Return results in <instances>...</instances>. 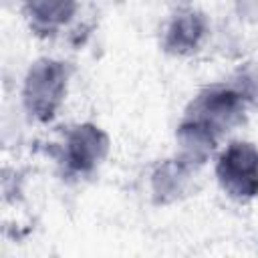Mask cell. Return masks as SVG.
I'll return each instance as SVG.
<instances>
[{"mask_svg": "<svg viewBox=\"0 0 258 258\" xmlns=\"http://www.w3.org/2000/svg\"><path fill=\"white\" fill-rule=\"evenodd\" d=\"M71 83L69 62L52 56L36 58L22 83V107L38 123L52 121L67 101Z\"/></svg>", "mask_w": 258, "mask_h": 258, "instance_id": "obj_1", "label": "cell"}, {"mask_svg": "<svg viewBox=\"0 0 258 258\" xmlns=\"http://www.w3.org/2000/svg\"><path fill=\"white\" fill-rule=\"evenodd\" d=\"M214 173L230 200L252 202L258 198V147L246 139L228 141L216 155Z\"/></svg>", "mask_w": 258, "mask_h": 258, "instance_id": "obj_2", "label": "cell"}, {"mask_svg": "<svg viewBox=\"0 0 258 258\" xmlns=\"http://www.w3.org/2000/svg\"><path fill=\"white\" fill-rule=\"evenodd\" d=\"M248 111L250 109L242 101V97L224 81V83L208 85L202 91H198L196 97L183 109L181 117L206 125L218 137L224 139L246 121Z\"/></svg>", "mask_w": 258, "mask_h": 258, "instance_id": "obj_3", "label": "cell"}, {"mask_svg": "<svg viewBox=\"0 0 258 258\" xmlns=\"http://www.w3.org/2000/svg\"><path fill=\"white\" fill-rule=\"evenodd\" d=\"M111 139L95 123L73 125L58 143V161L71 175L93 173L109 155Z\"/></svg>", "mask_w": 258, "mask_h": 258, "instance_id": "obj_4", "label": "cell"}, {"mask_svg": "<svg viewBox=\"0 0 258 258\" xmlns=\"http://www.w3.org/2000/svg\"><path fill=\"white\" fill-rule=\"evenodd\" d=\"M208 36V16L194 6H181L175 8L161 32V48L171 56H191L204 46Z\"/></svg>", "mask_w": 258, "mask_h": 258, "instance_id": "obj_5", "label": "cell"}, {"mask_svg": "<svg viewBox=\"0 0 258 258\" xmlns=\"http://www.w3.org/2000/svg\"><path fill=\"white\" fill-rule=\"evenodd\" d=\"M198 165L179 157L177 153L159 161L149 175V191L157 206H169L183 200L198 173Z\"/></svg>", "mask_w": 258, "mask_h": 258, "instance_id": "obj_6", "label": "cell"}, {"mask_svg": "<svg viewBox=\"0 0 258 258\" xmlns=\"http://www.w3.org/2000/svg\"><path fill=\"white\" fill-rule=\"evenodd\" d=\"M36 34L52 36L64 28L77 14V0H24L20 8Z\"/></svg>", "mask_w": 258, "mask_h": 258, "instance_id": "obj_7", "label": "cell"}, {"mask_svg": "<svg viewBox=\"0 0 258 258\" xmlns=\"http://www.w3.org/2000/svg\"><path fill=\"white\" fill-rule=\"evenodd\" d=\"M248 105V109H258V60L242 62L226 81Z\"/></svg>", "mask_w": 258, "mask_h": 258, "instance_id": "obj_8", "label": "cell"}, {"mask_svg": "<svg viewBox=\"0 0 258 258\" xmlns=\"http://www.w3.org/2000/svg\"><path fill=\"white\" fill-rule=\"evenodd\" d=\"M236 14L252 24H258V0H232Z\"/></svg>", "mask_w": 258, "mask_h": 258, "instance_id": "obj_9", "label": "cell"}, {"mask_svg": "<svg viewBox=\"0 0 258 258\" xmlns=\"http://www.w3.org/2000/svg\"><path fill=\"white\" fill-rule=\"evenodd\" d=\"M2 2L6 8H22V4H24V0H2Z\"/></svg>", "mask_w": 258, "mask_h": 258, "instance_id": "obj_10", "label": "cell"}, {"mask_svg": "<svg viewBox=\"0 0 258 258\" xmlns=\"http://www.w3.org/2000/svg\"><path fill=\"white\" fill-rule=\"evenodd\" d=\"M169 4H173L175 8H181V6H191L194 0H167Z\"/></svg>", "mask_w": 258, "mask_h": 258, "instance_id": "obj_11", "label": "cell"}]
</instances>
